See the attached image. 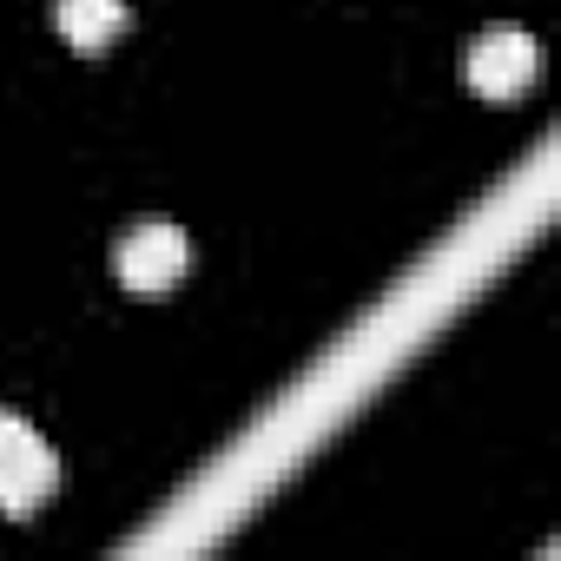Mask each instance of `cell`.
Returning a JSON list of instances; mask_svg holds the SVG:
<instances>
[{
	"mask_svg": "<svg viewBox=\"0 0 561 561\" xmlns=\"http://www.w3.org/2000/svg\"><path fill=\"white\" fill-rule=\"evenodd\" d=\"M60 489V456L41 430L0 410V515H34Z\"/></svg>",
	"mask_w": 561,
	"mask_h": 561,
	"instance_id": "cell-1",
	"label": "cell"
},
{
	"mask_svg": "<svg viewBox=\"0 0 561 561\" xmlns=\"http://www.w3.org/2000/svg\"><path fill=\"white\" fill-rule=\"evenodd\" d=\"M113 271H119V285L126 291H172L179 277L192 271V238L172 225V218H146V225H133L126 238H119V251H113Z\"/></svg>",
	"mask_w": 561,
	"mask_h": 561,
	"instance_id": "cell-2",
	"label": "cell"
},
{
	"mask_svg": "<svg viewBox=\"0 0 561 561\" xmlns=\"http://www.w3.org/2000/svg\"><path fill=\"white\" fill-rule=\"evenodd\" d=\"M535 67H541V54H535V41H528L522 27H482L476 47H469V87H476L482 100H515V93H528V87H535Z\"/></svg>",
	"mask_w": 561,
	"mask_h": 561,
	"instance_id": "cell-3",
	"label": "cell"
},
{
	"mask_svg": "<svg viewBox=\"0 0 561 561\" xmlns=\"http://www.w3.org/2000/svg\"><path fill=\"white\" fill-rule=\"evenodd\" d=\"M54 21H60L67 47L106 54V47L126 34V0H54Z\"/></svg>",
	"mask_w": 561,
	"mask_h": 561,
	"instance_id": "cell-4",
	"label": "cell"
}]
</instances>
